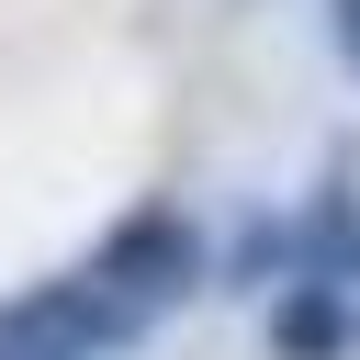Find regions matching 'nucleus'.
Returning <instances> with one entry per match:
<instances>
[{
  "label": "nucleus",
  "instance_id": "obj_1",
  "mask_svg": "<svg viewBox=\"0 0 360 360\" xmlns=\"http://www.w3.org/2000/svg\"><path fill=\"white\" fill-rule=\"evenodd\" d=\"M191 270H202V248H191V225H169V214H146V225H124V236L101 248V270H90V281H101L112 304H135V315H146V304H169V292H191Z\"/></svg>",
  "mask_w": 360,
  "mask_h": 360
},
{
  "label": "nucleus",
  "instance_id": "obj_2",
  "mask_svg": "<svg viewBox=\"0 0 360 360\" xmlns=\"http://www.w3.org/2000/svg\"><path fill=\"white\" fill-rule=\"evenodd\" d=\"M338 34H349V45H360V0H338Z\"/></svg>",
  "mask_w": 360,
  "mask_h": 360
}]
</instances>
